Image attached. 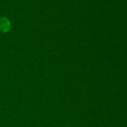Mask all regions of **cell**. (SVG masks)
Here are the masks:
<instances>
[{"label": "cell", "mask_w": 127, "mask_h": 127, "mask_svg": "<svg viewBox=\"0 0 127 127\" xmlns=\"http://www.w3.org/2000/svg\"><path fill=\"white\" fill-rule=\"evenodd\" d=\"M11 27V24L10 21L6 17L0 18V31L6 33L10 31Z\"/></svg>", "instance_id": "6da1fadb"}]
</instances>
